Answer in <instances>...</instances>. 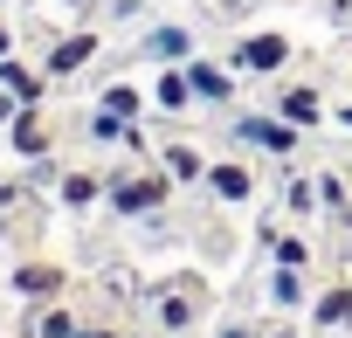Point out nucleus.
Returning a JSON list of instances; mask_svg holds the SVG:
<instances>
[{"label": "nucleus", "instance_id": "f8f14e48", "mask_svg": "<svg viewBox=\"0 0 352 338\" xmlns=\"http://www.w3.org/2000/svg\"><path fill=\"white\" fill-rule=\"evenodd\" d=\"M249 138H263V145L290 152V145H297V124H249Z\"/></svg>", "mask_w": 352, "mask_h": 338}, {"label": "nucleus", "instance_id": "4468645a", "mask_svg": "<svg viewBox=\"0 0 352 338\" xmlns=\"http://www.w3.org/2000/svg\"><path fill=\"white\" fill-rule=\"evenodd\" d=\"M104 111H111V117H131V111H138V90H131V83L104 90Z\"/></svg>", "mask_w": 352, "mask_h": 338}, {"label": "nucleus", "instance_id": "7ed1b4c3", "mask_svg": "<svg viewBox=\"0 0 352 338\" xmlns=\"http://www.w3.org/2000/svg\"><path fill=\"white\" fill-rule=\"evenodd\" d=\"M276 117H283V124H318L324 104H318L311 83H290V90H276Z\"/></svg>", "mask_w": 352, "mask_h": 338}, {"label": "nucleus", "instance_id": "dca6fc26", "mask_svg": "<svg viewBox=\"0 0 352 338\" xmlns=\"http://www.w3.org/2000/svg\"><path fill=\"white\" fill-rule=\"evenodd\" d=\"M0 76H8V90H14V97H21V104H28V97H35V90H42V83H35V76H28V69H14V63H0Z\"/></svg>", "mask_w": 352, "mask_h": 338}, {"label": "nucleus", "instance_id": "20e7f679", "mask_svg": "<svg viewBox=\"0 0 352 338\" xmlns=\"http://www.w3.org/2000/svg\"><path fill=\"white\" fill-rule=\"evenodd\" d=\"M14 290H21V297H56V290H63V269H56V262H21V269H14Z\"/></svg>", "mask_w": 352, "mask_h": 338}, {"label": "nucleus", "instance_id": "423d86ee", "mask_svg": "<svg viewBox=\"0 0 352 338\" xmlns=\"http://www.w3.org/2000/svg\"><path fill=\"white\" fill-rule=\"evenodd\" d=\"M111 201H118L124 214H138V207H159V201H166V180H124V187H111Z\"/></svg>", "mask_w": 352, "mask_h": 338}, {"label": "nucleus", "instance_id": "9b49d317", "mask_svg": "<svg viewBox=\"0 0 352 338\" xmlns=\"http://www.w3.org/2000/svg\"><path fill=\"white\" fill-rule=\"evenodd\" d=\"M14 145H21V152H42V145H49V124H42L35 111H14Z\"/></svg>", "mask_w": 352, "mask_h": 338}, {"label": "nucleus", "instance_id": "f03ea898", "mask_svg": "<svg viewBox=\"0 0 352 338\" xmlns=\"http://www.w3.org/2000/svg\"><path fill=\"white\" fill-rule=\"evenodd\" d=\"M235 63H242V69H283V63H290V42H283V35H249V42L235 49Z\"/></svg>", "mask_w": 352, "mask_h": 338}, {"label": "nucleus", "instance_id": "9d476101", "mask_svg": "<svg viewBox=\"0 0 352 338\" xmlns=\"http://www.w3.org/2000/svg\"><path fill=\"white\" fill-rule=\"evenodd\" d=\"M159 104H166V111H187V104H194V76L166 69V76H159Z\"/></svg>", "mask_w": 352, "mask_h": 338}, {"label": "nucleus", "instance_id": "a211bd4d", "mask_svg": "<svg viewBox=\"0 0 352 338\" xmlns=\"http://www.w3.org/2000/svg\"><path fill=\"white\" fill-rule=\"evenodd\" d=\"M14 111H21V97H0V124H8V117H14Z\"/></svg>", "mask_w": 352, "mask_h": 338}, {"label": "nucleus", "instance_id": "aec40b11", "mask_svg": "<svg viewBox=\"0 0 352 338\" xmlns=\"http://www.w3.org/2000/svg\"><path fill=\"white\" fill-rule=\"evenodd\" d=\"M90 338H118V331H90Z\"/></svg>", "mask_w": 352, "mask_h": 338}, {"label": "nucleus", "instance_id": "f257e3e1", "mask_svg": "<svg viewBox=\"0 0 352 338\" xmlns=\"http://www.w3.org/2000/svg\"><path fill=\"white\" fill-rule=\"evenodd\" d=\"M208 187H214V201H249L256 194V173H249L242 159H214L208 166Z\"/></svg>", "mask_w": 352, "mask_h": 338}, {"label": "nucleus", "instance_id": "39448f33", "mask_svg": "<svg viewBox=\"0 0 352 338\" xmlns=\"http://www.w3.org/2000/svg\"><path fill=\"white\" fill-rule=\"evenodd\" d=\"M97 56V35H69V42H56V56H49V76H69V69H83Z\"/></svg>", "mask_w": 352, "mask_h": 338}, {"label": "nucleus", "instance_id": "412c9836", "mask_svg": "<svg viewBox=\"0 0 352 338\" xmlns=\"http://www.w3.org/2000/svg\"><path fill=\"white\" fill-rule=\"evenodd\" d=\"M345 124H352V111H345Z\"/></svg>", "mask_w": 352, "mask_h": 338}, {"label": "nucleus", "instance_id": "1a4fd4ad", "mask_svg": "<svg viewBox=\"0 0 352 338\" xmlns=\"http://www.w3.org/2000/svg\"><path fill=\"white\" fill-rule=\"evenodd\" d=\"M166 173H173V180H208V159H201L194 145H166Z\"/></svg>", "mask_w": 352, "mask_h": 338}, {"label": "nucleus", "instance_id": "ddd939ff", "mask_svg": "<svg viewBox=\"0 0 352 338\" xmlns=\"http://www.w3.org/2000/svg\"><path fill=\"white\" fill-rule=\"evenodd\" d=\"M63 201H69V207H90V201H97V180H90V173H69V180H63Z\"/></svg>", "mask_w": 352, "mask_h": 338}, {"label": "nucleus", "instance_id": "2eb2a0df", "mask_svg": "<svg viewBox=\"0 0 352 338\" xmlns=\"http://www.w3.org/2000/svg\"><path fill=\"white\" fill-rule=\"evenodd\" d=\"M42 338H76V317L56 304V311H42Z\"/></svg>", "mask_w": 352, "mask_h": 338}, {"label": "nucleus", "instance_id": "6ab92c4d", "mask_svg": "<svg viewBox=\"0 0 352 338\" xmlns=\"http://www.w3.org/2000/svg\"><path fill=\"white\" fill-rule=\"evenodd\" d=\"M8 49H14V42H8V28H0V63H8Z\"/></svg>", "mask_w": 352, "mask_h": 338}, {"label": "nucleus", "instance_id": "0eeeda50", "mask_svg": "<svg viewBox=\"0 0 352 338\" xmlns=\"http://www.w3.org/2000/svg\"><path fill=\"white\" fill-rule=\"evenodd\" d=\"M318 324L352 331V283H338V290H324V297H318Z\"/></svg>", "mask_w": 352, "mask_h": 338}, {"label": "nucleus", "instance_id": "6e6552de", "mask_svg": "<svg viewBox=\"0 0 352 338\" xmlns=\"http://www.w3.org/2000/svg\"><path fill=\"white\" fill-rule=\"evenodd\" d=\"M159 324H166V331H187V324H194V290H166V297H159Z\"/></svg>", "mask_w": 352, "mask_h": 338}, {"label": "nucleus", "instance_id": "f3484780", "mask_svg": "<svg viewBox=\"0 0 352 338\" xmlns=\"http://www.w3.org/2000/svg\"><path fill=\"white\" fill-rule=\"evenodd\" d=\"M194 90H201V97H221V90H228V83H221V76H214V69H194Z\"/></svg>", "mask_w": 352, "mask_h": 338}]
</instances>
